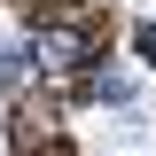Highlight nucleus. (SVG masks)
<instances>
[{
	"instance_id": "1",
	"label": "nucleus",
	"mask_w": 156,
	"mask_h": 156,
	"mask_svg": "<svg viewBox=\"0 0 156 156\" xmlns=\"http://www.w3.org/2000/svg\"><path fill=\"white\" fill-rule=\"evenodd\" d=\"M39 55H47V70H78L86 39H78V31H39Z\"/></svg>"
},
{
	"instance_id": "2",
	"label": "nucleus",
	"mask_w": 156,
	"mask_h": 156,
	"mask_svg": "<svg viewBox=\"0 0 156 156\" xmlns=\"http://www.w3.org/2000/svg\"><path fill=\"white\" fill-rule=\"evenodd\" d=\"M140 55H148V62H156V23H140Z\"/></svg>"
}]
</instances>
